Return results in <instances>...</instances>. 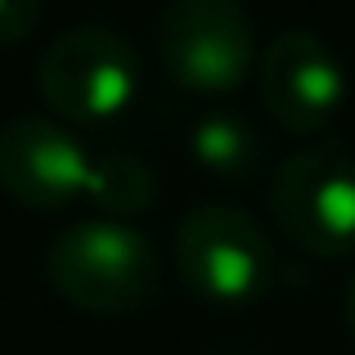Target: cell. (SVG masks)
<instances>
[{"mask_svg": "<svg viewBox=\"0 0 355 355\" xmlns=\"http://www.w3.org/2000/svg\"><path fill=\"white\" fill-rule=\"evenodd\" d=\"M54 293L86 315H130L148 306L162 284L153 243L126 220H77L45 252Z\"/></svg>", "mask_w": 355, "mask_h": 355, "instance_id": "1", "label": "cell"}, {"mask_svg": "<svg viewBox=\"0 0 355 355\" xmlns=\"http://www.w3.org/2000/svg\"><path fill=\"white\" fill-rule=\"evenodd\" d=\"M175 275L193 297L220 306L257 302L275 288L279 257L270 234L239 207H193L175 225Z\"/></svg>", "mask_w": 355, "mask_h": 355, "instance_id": "2", "label": "cell"}, {"mask_svg": "<svg viewBox=\"0 0 355 355\" xmlns=\"http://www.w3.org/2000/svg\"><path fill=\"white\" fill-rule=\"evenodd\" d=\"M157 54L184 90L230 95L252 72L257 32L239 0H171L157 23Z\"/></svg>", "mask_w": 355, "mask_h": 355, "instance_id": "3", "label": "cell"}, {"mask_svg": "<svg viewBox=\"0 0 355 355\" xmlns=\"http://www.w3.org/2000/svg\"><path fill=\"white\" fill-rule=\"evenodd\" d=\"M270 211L288 243L338 261L355 252V157L342 148H302L279 166Z\"/></svg>", "mask_w": 355, "mask_h": 355, "instance_id": "4", "label": "cell"}, {"mask_svg": "<svg viewBox=\"0 0 355 355\" xmlns=\"http://www.w3.org/2000/svg\"><path fill=\"white\" fill-rule=\"evenodd\" d=\"M41 99L68 121H108L139 90V54L108 27H72L41 54Z\"/></svg>", "mask_w": 355, "mask_h": 355, "instance_id": "5", "label": "cell"}, {"mask_svg": "<svg viewBox=\"0 0 355 355\" xmlns=\"http://www.w3.org/2000/svg\"><path fill=\"white\" fill-rule=\"evenodd\" d=\"M0 189L27 211H63L77 198L95 207L99 153L50 117H14L0 126Z\"/></svg>", "mask_w": 355, "mask_h": 355, "instance_id": "6", "label": "cell"}, {"mask_svg": "<svg viewBox=\"0 0 355 355\" xmlns=\"http://www.w3.org/2000/svg\"><path fill=\"white\" fill-rule=\"evenodd\" d=\"M261 99L270 117L293 135L329 126L347 104V72L324 36L293 27L275 36L261 54Z\"/></svg>", "mask_w": 355, "mask_h": 355, "instance_id": "7", "label": "cell"}, {"mask_svg": "<svg viewBox=\"0 0 355 355\" xmlns=\"http://www.w3.org/2000/svg\"><path fill=\"white\" fill-rule=\"evenodd\" d=\"M189 153L220 184H252L261 171V135L234 113H207L193 121Z\"/></svg>", "mask_w": 355, "mask_h": 355, "instance_id": "8", "label": "cell"}, {"mask_svg": "<svg viewBox=\"0 0 355 355\" xmlns=\"http://www.w3.org/2000/svg\"><path fill=\"white\" fill-rule=\"evenodd\" d=\"M41 23V0H0V45H18Z\"/></svg>", "mask_w": 355, "mask_h": 355, "instance_id": "9", "label": "cell"}, {"mask_svg": "<svg viewBox=\"0 0 355 355\" xmlns=\"http://www.w3.org/2000/svg\"><path fill=\"white\" fill-rule=\"evenodd\" d=\"M342 311H347V329H351V338H355V275H351V284H347V302H342Z\"/></svg>", "mask_w": 355, "mask_h": 355, "instance_id": "10", "label": "cell"}]
</instances>
